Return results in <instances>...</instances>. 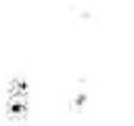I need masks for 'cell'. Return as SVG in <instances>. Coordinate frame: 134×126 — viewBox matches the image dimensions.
<instances>
[{
  "mask_svg": "<svg viewBox=\"0 0 134 126\" xmlns=\"http://www.w3.org/2000/svg\"><path fill=\"white\" fill-rule=\"evenodd\" d=\"M29 116V82L13 76L4 90V118L8 122H25Z\"/></svg>",
  "mask_w": 134,
  "mask_h": 126,
  "instance_id": "cell-1",
  "label": "cell"
}]
</instances>
